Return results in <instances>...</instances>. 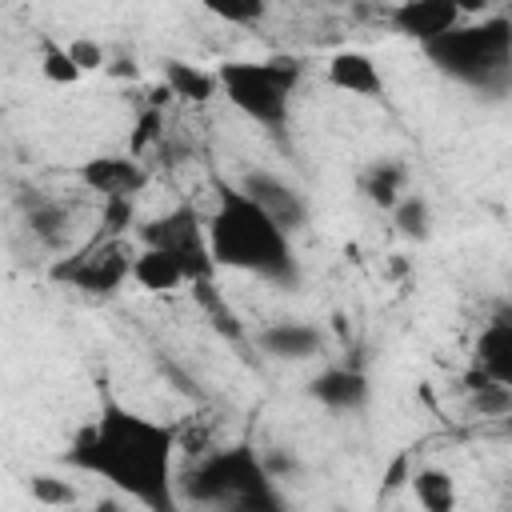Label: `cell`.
I'll return each mask as SVG.
<instances>
[{
	"label": "cell",
	"mask_w": 512,
	"mask_h": 512,
	"mask_svg": "<svg viewBox=\"0 0 512 512\" xmlns=\"http://www.w3.org/2000/svg\"><path fill=\"white\" fill-rule=\"evenodd\" d=\"M180 448V432L172 424L148 420L120 400L104 396L100 412L72 436L64 460L88 476L108 480L136 504L152 512L176 508V480L172 456Z\"/></svg>",
	"instance_id": "cell-1"
},
{
	"label": "cell",
	"mask_w": 512,
	"mask_h": 512,
	"mask_svg": "<svg viewBox=\"0 0 512 512\" xmlns=\"http://www.w3.org/2000/svg\"><path fill=\"white\" fill-rule=\"evenodd\" d=\"M208 240H212V256L220 268L252 272L280 288L300 284V264H296L288 232L244 188L220 184L216 212L208 216Z\"/></svg>",
	"instance_id": "cell-2"
},
{
	"label": "cell",
	"mask_w": 512,
	"mask_h": 512,
	"mask_svg": "<svg viewBox=\"0 0 512 512\" xmlns=\"http://www.w3.org/2000/svg\"><path fill=\"white\" fill-rule=\"evenodd\" d=\"M184 500L200 508H236V512H280L284 496L276 492V476L252 444H232L200 456L180 476Z\"/></svg>",
	"instance_id": "cell-3"
},
{
	"label": "cell",
	"mask_w": 512,
	"mask_h": 512,
	"mask_svg": "<svg viewBox=\"0 0 512 512\" xmlns=\"http://www.w3.org/2000/svg\"><path fill=\"white\" fill-rule=\"evenodd\" d=\"M424 56L456 84H468L484 96H504L512 88V20L484 16L472 24H456L432 44Z\"/></svg>",
	"instance_id": "cell-4"
},
{
	"label": "cell",
	"mask_w": 512,
	"mask_h": 512,
	"mask_svg": "<svg viewBox=\"0 0 512 512\" xmlns=\"http://www.w3.org/2000/svg\"><path fill=\"white\" fill-rule=\"evenodd\" d=\"M220 88L236 112L264 124L268 132H280L288 124L292 92L304 76V64L296 56H268V60H232L220 64Z\"/></svg>",
	"instance_id": "cell-5"
},
{
	"label": "cell",
	"mask_w": 512,
	"mask_h": 512,
	"mask_svg": "<svg viewBox=\"0 0 512 512\" xmlns=\"http://www.w3.org/2000/svg\"><path fill=\"white\" fill-rule=\"evenodd\" d=\"M140 240L148 248H164L180 260L188 284L196 280H212L216 276V256H212V240H208V220H200V212L192 204H180L148 224H140Z\"/></svg>",
	"instance_id": "cell-6"
},
{
	"label": "cell",
	"mask_w": 512,
	"mask_h": 512,
	"mask_svg": "<svg viewBox=\"0 0 512 512\" xmlns=\"http://www.w3.org/2000/svg\"><path fill=\"white\" fill-rule=\"evenodd\" d=\"M132 252L120 236H96L92 244H84L80 252L64 256L52 264V280L68 284L84 296H112L120 292V284L132 276Z\"/></svg>",
	"instance_id": "cell-7"
},
{
	"label": "cell",
	"mask_w": 512,
	"mask_h": 512,
	"mask_svg": "<svg viewBox=\"0 0 512 512\" xmlns=\"http://www.w3.org/2000/svg\"><path fill=\"white\" fill-rule=\"evenodd\" d=\"M240 188L292 236V232H300L304 224H308V204H304V196L288 184V180H280L276 172H264V168H252V172H244V180H240Z\"/></svg>",
	"instance_id": "cell-8"
},
{
	"label": "cell",
	"mask_w": 512,
	"mask_h": 512,
	"mask_svg": "<svg viewBox=\"0 0 512 512\" xmlns=\"http://www.w3.org/2000/svg\"><path fill=\"white\" fill-rule=\"evenodd\" d=\"M392 28L408 40H416L420 48L432 44L436 36H444L448 28H456L464 20L460 4L456 0H400L392 12H388Z\"/></svg>",
	"instance_id": "cell-9"
},
{
	"label": "cell",
	"mask_w": 512,
	"mask_h": 512,
	"mask_svg": "<svg viewBox=\"0 0 512 512\" xmlns=\"http://www.w3.org/2000/svg\"><path fill=\"white\" fill-rule=\"evenodd\" d=\"M76 176H80V184L88 192H96L104 200H112V196H136L148 184V168L132 152L128 156H92V160L80 164Z\"/></svg>",
	"instance_id": "cell-10"
},
{
	"label": "cell",
	"mask_w": 512,
	"mask_h": 512,
	"mask_svg": "<svg viewBox=\"0 0 512 512\" xmlns=\"http://www.w3.org/2000/svg\"><path fill=\"white\" fill-rule=\"evenodd\" d=\"M368 392H372L368 376L352 364H332L308 380V396L332 412H360L368 404Z\"/></svg>",
	"instance_id": "cell-11"
},
{
	"label": "cell",
	"mask_w": 512,
	"mask_h": 512,
	"mask_svg": "<svg viewBox=\"0 0 512 512\" xmlns=\"http://www.w3.org/2000/svg\"><path fill=\"white\" fill-rule=\"evenodd\" d=\"M256 344L272 360H312L324 352V332L304 320H276L256 332Z\"/></svg>",
	"instance_id": "cell-12"
},
{
	"label": "cell",
	"mask_w": 512,
	"mask_h": 512,
	"mask_svg": "<svg viewBox=\"0 0 512 512\" xmlns=\"http://www.w3.org/2000/svg\"><path fill=\"white\" fill-rule=\"evenodd\" d=\"M20 208H24V228L32 232V240H36V244H44L48 252H60V248L68 244L72 212H68V204H64V200L32 192V196H24V200H20Z\"/></svg>",
	"instance_id": "cell-13"
},
{
	"label": "cell",
	"mask_w": 512,
	"mask_h": 512,
	"mask_svg": "<svg viewBox=\"0 0 512 512\" xmlns=\"http://www.w3.org/2000/svg\"><path fill=\"white\" fill-rule=\"evenodd\" d=\"M328 84L348 92V96H364V100L384 96V76H380L376 60L368 52H356V48H344L328 60Z\"/></svg>",
	"instance_id": "cell-14"
},
{
	"label": "cell",
	"mask_w": 512,
	"mask_h": 512,
	"mask_svg": "<svg viewBox=\"0 0 512 512\" xmlns=\"http://www.w3.org/2000/svg\"><path fill=\"white\" fill-rule=\"evenodd\" d=\"M472 364H480L492 380L512 388V312H496L484 332L476 336V356Z\"/></svg>",
	"instance_id": "cell-15"
},
{
	"label": "cell",
	"mask_w": 512,
	"mask_h": 512,
	"mask_svg": "<svg viewBox=\"0 0 512 512\" xmlns=\"http://www.w3.org/2000/svg\"><path fill=\"white\" fill-rule=\"evenodd\" d=\"M356 184H360V196H364L368 204L392 212V208L400 204V196H404L408 168H404L400 160H372V164L356 176Z\"/></svg>",
	"instance_id": "cell-16"
},
{
	"label": "cell",
	"mask_w": 512,
	"mask_h": 512,
	"mask_svg": "<svg viewBox=\"0 0 512 512\" xmlns=\"http://www.w3.org/2000/svg\"><path fill=\"white\" fill-rule=\"evenodd\" d=\"M132 280H136L144 292H172V288H180L188 276H184V268H180V260H176L172 252L144 244V252L132 260Z\"/></svg>",
	"instance_id": "cell-17"
},
{
	"label": "cell",
	"mask_w": 512,
	"mask_h": 512,
	"mask_svg": "<svg viewBox=\"0 0 512 512\" xmlns=\"http://www.w3.org/2000/svg\"><path fill=\"white\" fill-rule=\"evenodd\" d=\"M164 88H168L172 96H180V100L204 104V100L216 96L220 76H212V72H204V68H196V64H184V60H168V68H164Z\"/></svg>",
	"instance_id": "cell-18"
},
{
	"label": "cell",
	"mask_w": 512,
	"mask_h": 512,
	"mask_svg": "<svg viewBox=\"0 0 512 512\" xmlns=\"http://www.w3.org/2000/svg\"><path fill=\"white\" fill-rule=\"evenodd\" d=\"M192 296H196L200 312L212 320V328H216L220 336H228V340H240V336H244V324H240V316L232 312V304L224 300V292L216 288V280H196V284H192Z\"/></svg>",
	"instance_id": "cell-19"
},
{
	"label": "cell",
	"mask_w": 512,
	"mask_h": 512,
	"mask_svg": "<svg viewBox=\"0 0 512 512\" xmlns=\"http://www.w3.org/2000/svg\"><path fill=\"white\" fill-rule=\"evenodd\" d=\"M412 492H416L420 508H428V512H452L456 508V484L444 468H416Z\"/></svg>",
	"instance_id": "cell-20"
},
{
	"label": "cell",
	"mask_w": 512,
	"mask_h": 512,
	"mask_svg": "<svg viewBox=\"0 0 512 512\" xmlns=\"http://www.w3.org/2000/svg\"><path fill=\"white\" fill-rule=\"evenodd\" d=\"M392 224H396V232L408 236V240H428V232H432V204H428L420 192H408V196H400V204L392 208Z\"/></svg>",
	"instance_id": "cell-21"
},
{
	"label": "cell",
	"mask_w": 512,
	"mask_h": 512,
	"mask_svg": "<svg viewBox=\"0 0 512 512\" xmlns=\"http://www.w3.org/2000/svg\"><path fill=\"white\" fill-rule=\"evenodd\" d=\"M200 8L236 28H256L268 16V0H200Z\"/></svg>",
	"instance_id": "cell-22"
},
{
	"label": "cell",
	"mask_w": 512,
	"mask_h": 512,
	"mask_svg": "<svg viewBox=\"0 0 512 512\" xmlns=\"http://www.w3.org/2000/svg\"><path fill=\"white\" fill-rule=\"evenodd\" d=\"M40 68H44V76L52 80V84H76L80 80V64H76V56L64 48V44H56V40H44V48H40Z\"/></svg>",
	"instance_id": "cell-23"
},
{
	"label": "cell",
	"mask_w": 512,
	"mask_h": 512,
	"mask_svg": "<svg viewBox=\"0 0 512 512\" xmlns=\"http://www.w3.org/2000/svg\"><path fill=\"white\" fill-rule=\"evenodd\" d=\"M468 404L480 416H500L504 420L512 412V388L500 384V380H484L480 388H468Z\"/></svg>",
	"instance_id": "cell-24"
},
{
	"label": "cell",
	"mask_w": 512,
	"mask_h": 512,
	"mask_svg": "<svg viewBox=\"0 0 512 512\" xmlns=\"http://www.w3.org/2000/svg\"><path fill=\"white\" fill-rule=\"evenodd\" d=\"M28 496L36 504H48V508H64V504H76V488L60 476H32L28 480Z\"/></svg>",
	"instance_id": "cell-25"
},
{
	"label": "cell",
	"mask_w": 512,
	"mask_h": 512,
	"mask_svg": "<svg viewBox=\"0 0 512 512\" xmlns=\"http://www.w3.org/2000/svg\"><path fill=\"white\" fill-rule=\"evenodd\" d=\"M136 196H112V200H104V212H100V236H124L128 232V224L136 220V204H132Z\"/></svg>",
	"instance_id": "cell-26"
},
{
	"label": "cell",
	"mask_w": 512,
	"mask_h": 512,
	"mask_svg": "<svg viewBox=\"0 0 512 512\" xmlns=\"http://www.w3.org/2000/svg\"><path fill=\"white\" fill-rule=\"evenodd\" d=\"M156 372L180 392V396H192V400H204V392H200V384H196V376H188L168 352H156Z\"/></svg>",
	"instance_id": "cell-27"
},
{
	"label": "cell",
	"mask_w": 512,
	"mask_h": 512,
	"mask_svg": "<svg viewBox=\"0 0 512 512\" xmlns=\"http://www.w3.org/2000/svg\"><path fill=\"white\" fill-rule=\"evenodd\" d=\"M160 128H164L160 112H156V108H144L140 120H136V132H132V140H128V152L140 156V152H148L152 144H160Z\"/></svg>",
	"instance_id": "cell-28"
},
{
	"label": "cell",
	"mask_w": 512,
	"mask_h": 512,
	"mask_svg": "<svg viewBox=\"0 0 512 512\" xmlns=\"http://www.w3.org/2000/svg\"><path fill=\"white\" fill-rule=\"evenodd\" d=\"M68 52L76 56V64H80L84 72H88V68H100V64H104V48H100L96 40H72V44H68Z\"/></svg>",
	"instance_id": "cell-29"
},
{
	"label": "cell",
	"mask_w": 512,
	"mask_h": 512,
	"mask_svg": "<svg viewBox=\"0 0 512 512\" xmlns=\"http://www.w3.org/2000/svg\"><path fill=\"white\" fill-rule=\"evenodd\" d=\"M404 480H412V472H408V452H400V456L388 464V472H384V492H396Z\"/></svg>",
	"instance_id": "cell-30"
},
{
	"label": "cell",
	"mask_w": 512,
	"mask_h": 512,
	"mask_svg": "<svg viewBox=\"0 0 512 512\" xmlns=\"http://www.w3.org/2000/svg\"><path fill=\"white\" fill-rule=\"evenodd\" d=\"M264 464H268V472H272V476L296 472V460H292V456H264Z\"/></svg>",
	"instance_id": "cell-31"
},
{
	"label": "cell",
	"mask_w": 512,
	"mask_h": 512,
	"mask_svg": "<svg viewBox=\"0 0 512 512\" xmlns=\"http://www.w3.org/2000/svg\"><path fill=\"white\" fill-rule=\"evenodd\" d=\"M456 4H460V12L468 16V12H484V8L492 4V0H456Z\"/></svg>",
	"instance_id": "cell-32"
},
{
	"label": "cell",
	"mask_w": 512,
	"mask_h": 512,
	"mask_svg": "<svg viewBox=\"0 0 512 512\" xmlns=\"http://www.w3.org/2000/svg\"><path fill=\"white\" fill-rule=\"evenodd\" d=\"M504 428H508V436H512V412H508V416H504Z\"/></svg>",
	"instance_id": "cell-33"
}]
</instances>
